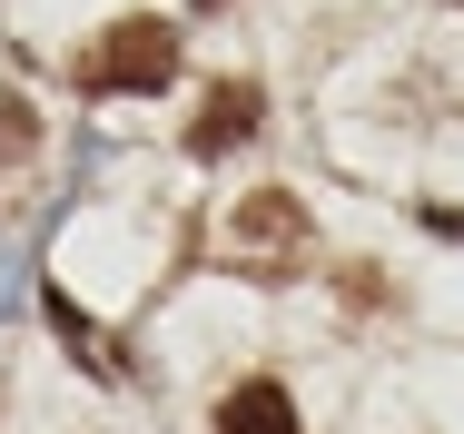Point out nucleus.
Returning <instances> with one entry per match:
<instances>
[{
	"label": "nucleus",
	"instance_id": "423d86ee",
	"mask_svg": "<svg viewBox=\"0 0 464 434\" xmlns=\"http://www.w3.org/2000/svg\"><path fill=\"white\" fill-rule=\"evenodd\" d=\"M336 286H346L356 306H395V276H375L366 257H356V266H336Z\"/></svg>",
	"mask_w": 464,
	"mask_h": 434
},
{
	"label": "nucleus",
	"instance_id": "0eeeda50",
	"mask_svg": "<svg viewBox=\"0 0 464 434\" xmlns=\"http://www.w3.org/2000/svg\"><path fill=\"white\" fill-rule=\"evenodd\" d=\"M425 227L435 237H464V207H425Z\"/></svg>",
	"mask_w": 464,
	"mask_h": 434
},
{
	"label": "nucleus",
	"instance_id": "7ed1b4c3",
	"mask_svg": "<svg viewBox=\"0 0 464 434\" xmlns=\"http://www.w3.org/2000/svg\"><path fill=\"white\" fill-rule=\"evenodd\" d=\"M257 119H267V89L257 80H218L208 99H198V119H188V159H227L237 139H257Z\"/></svg>",
	"mask_w": 464,
	"mask_h": 434
},
{
	"label": "nucleus",
	"instance_id": "f257e3e1",
	"mask_svg": "<svg viewBox=\"0 0 464 434\" xmlns=\"http://www.w3.org/2000/svg\"><path fill=\"white\" fill-rule=\"evenodd\" d=\"M70 80L90 89V99H159V89L179 80V20H149V10L109 20L90 50L70 60Z\"/></svg>",
	"mask_w": 464,
	"mask_h": 434
},
{
	"label": "nucleus",
	"instance_id": "6e6552de",
	"mask_svg": "<svg viewBox=\"0 0 464 434\" xmlns=\"http://www.w3.org/2000/svg\"><path fill=\"white\" fill-rule=\"evenodd\" d=\"M198 10H227V0H198Z\"/></svg>",
	"mask_w": 464,
	"mask_h": 434
},
{
	"label": "nucleus",
	"instance_id": "39448f33",
	"mask_svg": "<svg viewBox=\"0 0 464 434\" xmlns=\"http://www.w3.org/2000/svg\"><path fill=\"white\" fill-rule=\"evenodd\" d=\"M30 139H40V129H30V99H20V89H0V169H10V159H30Z\"/></svg>",
	"mask_w": 464,
	"mask_h": 434
},
{
	"label": "nucleus",
	"instance_id": "f03ea898",
	"mask_svg": "<svg viewBox=\"0 0 464 434\" xmlns=\"http://www.w3.org/2000/svg\"><path fill=\"white\" fill-rule=\"evenodd\" d=\"M296 257H306V207H296L286 188L237 198V217H227V266H237V276H286Z\"/></svg>",
	"mask_w": 464,
	"mask_h": 434
},
{
	"label": "nucleus",
	"instance_id": "20e7f679",
	"mask_svg": "<svg viewBox=\"0 0 464 434\" xmlns=\"http://www.w3.org/2000/svg\"><path fill=\"white\" fill-rule=\"evenodd\" d=\"M218 434H306V425H296V395L277 375H247V385L218 395Z\"/></svg>",
	"mask_w": 464,
	"mask_h": 434
}]
</instances>
